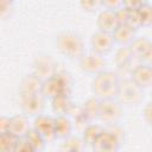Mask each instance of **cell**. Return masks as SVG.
<instances>
[{"instance_id": "cell-1", "label": "cell", "mask_w": 152, "mask_h": 152, "mask_svg": "<svg viewBox=\"0 0 152 152\" xmlns=\"http://www.w3.org/2000/svg\"><path fill=\"white\" fill-rule=\"evenodd\" d=\"M120 84V77L116 72L104 70L96 75L91 82V90L95 97L100 100H108L116 97Z\"/></svg>"}, {"instance_id": "cell-2", "label": "cell", "mask_w": 152, "mask_h": 152, "mask_svg": "<svg viewBox=\"0 0 152 152\" xmlns=\"http://www.w3.org/2000/svg\"><path fill=\"white\" fill-rule=\"evenodd\" d=\"M57 50L70 59H80L86 53V46L81 36L74 31H63L56 37Z\"/></svg>"}, {"instance_id": "cell-3", "label": "cell", "mask_w": 152, "mask_h": 152, "mask_svg": "<svg viewBox=\"0 0 152 152\" xmlns=\"http://www.w3.org/2000/svg\"><path fill=\"white\" fill-rule=\"evenodd\" d=\"M116 99L125 106H138L142 100V89L137 86L132 78L120 80Z\"/></svg>"}, {"instance_id": "cell-4", "label": "cell", "mask_w": 152, "mask_h": 152, "mask_svg": "<svg viewBox=\"0 0 152 152\" xmlns=\"http://www.w3.org/2000/svg\"><path fill=\"white\" fill-rule=\"evenodd\" d=\"M122 115V107L118 100L108 99L100 101V109L97 119L107 125L118 124Z\"/></svg>"}, {"instance_id": "cell-5", "label": "cell", "mask_w": 152, "mask_h": 152, "mask_svg": "<svg viewBox=\"0 0 152 152\" xmlns=\"http://www.w3.org/2000/svg\"><path fill=\"white\" fill-rule=\"evenodd\" d=\"M78 64L82 71L90 75H99L106 70V59L102 55L96 53L94 51L84 53L80 59Z\"/></svg>"}, {"instance_id": "cell-6", "label": "cell", "mask_w": 152, "mask_h": 152, "mask_svg": "<svg viewBox=\"0 0 152 152\" xmlns=\"http://www.w3.org/2000/svg\"><path fill=\"white\" fill-rule=\"evenodd\" d=\"M57 64L55 59L49 55H39L33 62V72L42 81L53 77L57 72Z\"/></svg>"}, {"instance_id": "cell-7", "label": "cell", "mask_w": 152, "mask_h": 152, "mask_svg": "<svg viewBox=\"0 0 152 152\" xmlns=\"http://www.w3.org/2000/svg\"><path fill=\"white\" fill-rule=\"evenodd\" d=\"M45 107V97L39 94L33 95H24L20 96V108L24 115L28 116H38L43 113Z\"/></svg>"}, {"instance_id": "cell-8", "label": "cell", "mask_w": 152, "mask_h": 152, "mask_svg": "<svg viewBox=\"0 0 152 152\" xmlns=\"http://www.w3.org/2000/svg\"><path fill=\"white\" fill-rule=\"evenodd\" d=\"M129 49L133 53L134 59L140 61L142 64H152V42L146 37L135 38Z\"/></svg>"}, {"instance_id": "cell-9", "label": "cell", "mask_w": 152, "mask_h": 152, "mask_svg": "<svg viewBox=\"0 0 152 152\" xmlns=\"http://www.w3.org/2000/svg\"><path fill=\"white\" fill-rule=\"evenodd\" d=\"M90 44H91V49L94 52L103 56V55H106L113 50L115 40H114L112 33L97 31L91 36Z\"/></svg>"}, {"instance_id": "cell-10", "label": "cell", "mask_w": 152, "mask_h": 152, "mask_svg": "<svg viewBox=\"0 0 152 152\" xmlns=\"http://www.w3.org/2000/svg\"><path fill=\"white\" fill-rule=\"evenodd\" d=\"M33 128L43 135L46 142L56 139L55 135V118L49 115H38L33 120Z\"/></svg>"}, {"instance_id": "cell-11", "label": "cell", "mask_w": 152, "mask_h": 152, "mask_svg": "<svg viewBox=\"0 0 152 152\" xmlns=\"http://www.w3.org/2000/svg\"><path fill=\"white\" fill-rule=\"evenodd\" d=\"M121 146V142L104 128L102 134L97 138V140L93 144L94 152H118Z\"/></svg>"}, {"instance_id": "cell-12", "label": "cell", "mask_w": 152, "mask_h": 152, "mask_svg": "<svg viewBox=\"0 0 152 152\" xmlns=\"http://www.w3.org/2000/svg\"><path fill=\"white\" fill-rule=\"evenodd\" d=\"M96 25H97L99 31H102V32L112 33L113 34V32L119 26L116 12L115 11H110V10H102L97 14Z\"/></svg>"}, {"instance_id": "cell-13", "label": "cell", "mask_w": 152, "mask_h": 152, "mask_svg": "<svg viewBox=\"0 0 152 152\" xmlns=\"http://www.w3.org/2000/svg\"><path fill=\"white\" fill-rule=\"evenodd\" d=\"M131 78L141 89L152 87V69L148 64H138L131 71Z\"/></svg>"}, {"instance_id": "cell-14", "label": "cell", "mask_w": 152, "mask_h": 152, "mask_svg": "<svg viewBox=\"0 0 152 152\" xmlns=\"http://www.w3.org/2000/svg\"><path fill=\"white\" fill-rule=\"evenodd\" d=\"M42 86L43 81L40 78H38L34 74H28L24 76L19 83V94L20 96L39 94L42 91Z\"/></svg>"}, {"instance_id": "cell-15", "label": "cell", "mask_w": 152, "mask_h": 152, "mask_svg": "<svg viewBox=\"0 0 152 152\" xmlns=\"http://www.w3.org/2000/svg\"><path fill=\"white\" fill-rule=\"evenodd\" d=\"M40 94L45 97V99H55L59 95H68L64 87L62 86V83L59 82V80L53 76L49 80L43 81V86H42V91Z\"/></svg>"}, {"instance_id": "cell-16", "label": "cell", "mask_w": 152, "mask_h": 152, "mask_svg": "<svg viewBox=\"0 0 152 152\" xmlns=\"http://www.w3.org/2000/svg\"><path fill=\"white\" fill-rule=\"evenodd\" d=\"M30 124L28 119L24 114H18L11 118V124H10V133L15 135L17 138L21 139L25 138L26 134L30 131Z\"/></svg>"}, {"instance_id": "cell-17", "label": "cell", "mask_w": 152, "mask_h": 152, "mask_svg": "<svg viewBox=\"0 0 152 152\" xmlns=\"http://www.w3.org/2000/svg\"><path fill=\"white\" fill-rule=\"evenodd\" d=\"M137 30L128 25H119L116 30L113 32V38L115 43L122 46H129L131 43L135 39Z\"/></svg>"}, {"instance_id": "cell-18", "label": "cell", "mask_w": 152, "mask_h": 152, "mask_svg": "<svg viewBox=\"0 0 152 152\" xmlns=\"http://www.w3.org/2000/svg\"><path fill=\"white\" fill-rule=\"evenodd\" d=\"M74 103L71 101L70 95H59L51 100V107L55 114L58 115H69L74 108Z\"/></svg>"}, {"instance_id": "cell-19", "label": "cell", "mask_w": 152, "mask_h": 152, "mask_svg": "<svg viewBox=\"0 0 152 152\" xmlns=\"http://www.w3.org/2000/svg\"><path fill=\"white\" fill-rule=\"evenodd\" d=\"M72 122L66 115H58L55 118V135L56 139H66L71 135Z\"/></svg>"}, {"instance_id": "cell-20", "label": "cell", "mask_w": 152, "mask_h": 152, "mask_svg": "<svg viewBox=\"0 0 152 152\" xmlns=\"http://www.w3.org/2000/svg\"><path fill=\"white\" fill-rule=\"evenodd\" d=\"M103 131H104V128H103L101 125H97V124H89V125L83 129V134H82V140H83L84 145L93 146V144L97 140V138L102 134Z\"/></svg>"}, {"instance_id": "cell-21", "label": "cell", "mask_w": 152, "mask_h": 152, "mask_svg": "<svg viewBox=\"0 0 152 152\" xmlns=\"http://www.w3.org/2000/svg\"><path fill=\"white\" fill-rule=\"evenodd\" d=\"M100 99L93 96L89 97L88 100H86L82 104V109L84 112V114L87 115L89 121H93L95 119H97L99 116V109H100Z\"/></svg>"}, {"instance_id": "cell-22", "label": "cell", "mask_w": 152, "mask_h": 152, "mask_svg": "<svg viewBox=\"0 0 152 152\" xmlns=\"http://www.w3.org/2000/svg\"><path fill=\"white\" fill-rule=\"evenodd\" d=\"M134 59L129 46H121L115 53V63L119 69L128 68L131 62Z\"/></svg>"}, {"instance_id": "cell-23", "label": "cell", "mask_w": 152, "mask_h": 152, "mask_svg": "<svg viewBox=\"0 0 152 152\" xmlns=\"http://www.w3.org/2000/svg\"><path fill=\"white\" fill-rule=\"evenodd\" d=\"M25 139L28 141V144L33 147V150L36 152H42L45 148L46 145V140L43 138V135L40 133H38L34 128H31L28 131V133L26 134Z\"/></svg>"}, {"instance_id": "cell-24", "label": "cell", "mask_w": 152, "mask_h": 152, "mask_svg": "<svg viewBox=\"0 0 152 152\" xmlns=\"http://www.w3.org/2000/svg\"><path fill=\"white\" fill-rule=\"evenodd\" d=\"M19 138L7 132L0 134V152H14Z\"/></svg>"}, {"instance_id": "cell-25", "label": "cell", "mask_w": 152, "mask_h": 152, "mask_svg": "<svg viewBox=\"0 0 152 152\" xmlns=\"http://www.w3.org/2000/svg\"><path fill=\"white\" fill-rule=\"evenodd\" d=\"M70 116H71V122L74 121L78 127H83V129L89 125V120H88V118H87V115L84 114V112H83V109H82V106H74V108H72V110L70 112V114H69Z\"/></svg>"}, {"instance_id": "cell-26", "label": "cell", "mask_w": 152, "mask_h": 152, "mask_svg": "<svg viewBox=\"0 0 152 152\" xmlns=\"http://www.w3.org/2000/svg\"><path fill=\"white\" fill-rule=\"evenodd\" d=\"M140 20H141V27H148L152 25V5L147 1L144 2V5L138 10Z\"/></svg>"}, {"instance_id": "cell-27", "label": "cell", "mask_w": 152, "mask_h": 152, "mask_svg": "<svg viewBox=\"0 0 152 152\" xmlns=\"http://www.w3.org/2000/svg\"><path fill=\"white\" fill-rule=\"evenodd\" d=\"M83 140L77 138V137H69L66 139H64V142L61 146V151L62 152H70V151H75V150H83Z\"/></svg>"}, {"instance_id": "cell-28", "label": "cell", "mask_w": 152, "mask_h": 152, "mask_svg": "<svg viewBox=\"0 0 152 152\" xmlns=\"http://www.w3.org/2000/svg\"><path fill=\"white\" fill-rule=\"evenodd\" d=\"M13 12V2L10 0L0 1V17L2 19H7Z\"/></svg>"}, {"instance_id": "cell-29", "label": "cell", "mask_w": 152, "mask_h": 152, "mask_svg": "<svg viewBox=\"0 0 152 152\" xmlns=\"http://www.w3.org/2000/svg\"><path fill=\"white\" fill-rule=\"evenodd\" d=\"M127 25L138 30L139 27H141V20H140V15L138 11H131L129 10V15H128V21Z\"/></svg>"}, {"instance_id": "cell-30", "label": "cell", "mask_w": 152, "mask_h": 152, "mask_svg": "<svg viewBox=\"0 0 152 152\" xmlns=\"http://www.w3.org/2000/svg\"><path fill=\"white\" fill-rule=\"evenodd\" d=\"M106 129L109 131V132L122 144V141H124V139H125V132H124V129H122L120 126H118V124L108 125V128H106Z\"/></svg>"}, {"instance_id": "cell-31", "label": "cell", "mask_w": 152, "mask_h": 152, "mask_svg": "<svg viewBox=\"0 0 152 152\" xmlns=\"http://www.w3.org/2000/svg\"><path fill=\"white\" fill-rule=\"evenodd\" d=\"M101 5L103 7V10H110V11H118L124 5V1H120V0H104V1H101Z\"/></svg>"}, {"instance_id": "cell-32", "label": "cell", "mask_w": 152, "mask_h": 152, "mask_svg": "<svg viewBox=\"0 0 152 152\" xmlns=\"http://www.w3.org/2000/svg\"><path fill=\"white\" fill-rule=\"evenodd\" d=\"M14 152H36V151L33 150V147L28 144V141L25 138H21L18 140V144H17Z\"/></svg>"}, {"instance_id": "cell-33", "label": "cell", "mask_w": 152, "mask_h": 152, "mask_svg": "<svg viewBox=\"0 0 152 152\" xmlns=\"http://www.w3.org/2000/svg\"><path fill=\"white\" fill-rule=\"evenodd\" d=\"M128 15H129V10H127V8L124 7V5H122V7L116 11V17H118L119 25H127Z\"/></svg>"}, {"instance_id": "cell-34", "label": "cell", "mask_w": 152, "mask_h": 152, "mask_svg": "<svg viewBox=\"0 0 152 152\" xmlns=\"http://www.w3.org/2000/svg\"><path fill=\"white\" fill-rule=\"evenodd\" d=\"M80 6L84 11H87V12H94L99 7H102L101 1H81L80 2Z\"/></svg>"}, {"instance_id": "cell-35", "label": "cell", "mask_w": 152, "mask_h": 152, "mask_svg": "<svg viewBox=\"0 0 152 152\" xmlns=\"http://www.w3.org/2000/svg\"><path fill=\"white\" fill-rule=\"evenodd\" d=\"M145 1H138V0H127V1H124V7H126L127 10H131V11H138L142 5H144Z\"/></svg>"}, {"instance_id": "cell-36", "label": "cell", "mask_w": 152, "mask_h": 152, "mask_svg": "<svg viewBox=\"0 0 152 152\" xmlns=\"http://www.w3.org/2000/svg\"><path fill=\"white\" fill-rule=\"evenodd\" d=\"M10 124H11V118L5 115L0 118V134L10 132Z\"/></svg>"}, {"instance_id": "cell-37", "label": "cell", "mask_w": 152, "mask_h": 152, "mask_svg": "<svg viewBox=\"0 0 152 152\" xmlns=\"http://www.w3.org/2000/svg\"><path fill=\"white\" fill-rule=\"evenodd\" d=\"M142 115H144L145 121H146L150 126H152V101H150V102L145 106Z\"/></svg>"}, {"instance_id": "cell-38", "label": "cell", "mask_w": 152, "mask_h": 152, "mask_svg": "<svg viewBox=\"0 0 152 152\" xmlns=\"http://www.w3.org/2000/svg\"><path fill=\"white\" fill-rule=\"evenodd\" d=\"M70 152H83V150H75V151H70Z\"/></svg>"}, {"instance_id": "cell-39", "label": "cell", "mask_w": 152, "mask_h": 152, "mask_svg": "<svg viewBox=\"0 0 152 152\" xmlns=\"http://www.w3.org/2000/svg\"><path fill=\"white\" fill-rule=\"evenodd\" d=\"M150 66H151V69H152V64H150Z\"/></svg>"}, {"instance_id": "cell-40", "label": "cell", "mask_w": 152, "mask_h": 152, "mask_svg": "<svg viewBox=\"0 0 152 152\" xmlns=\"http://www.w3.org/2000/svg\"><path fill=\"white\" fill-rule=\"evenodd\" d=\"M151 94H152V90H151Z\"/></svg>"}, {"instance_id": "cell-41", "label": "cell", "mask_w": 152, "mask_h": 152, "mask_svg": "<svg viewBox=\"0 0 152 152\" xmlns=\"http://www.w3.org/2000/svg\"><path fill=\"white\" fill-rule=\"evenodd\" d=\"M61 152H62V151H61Z\"/></svg>"}]
</instances>
